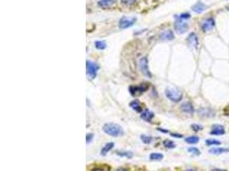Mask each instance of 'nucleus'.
Here are the masks:
<instances>
[{
  "mask_svg": "<svg viewBox=\"0 0 229 171\" xmlns=\"http://www.w3.org/2000/svg\"><path fill=\"white\" fill-rule=\"evenodd\" d=\"M102 129L106 133H107L108 135L113 136V137L121 136L124 133L122 128L119 125L115 124V123H106L103 126Z\"/></svg>",
  "mask_w": 229,
  "mask_h": 171,
  "instance_id": "nucleus-1",
  "label": "nucleus"
},
{
  "mask_svg": "<svg viewBox=\"0 0 229 171\" xmlns=\"http://www.w3.org/2000/svg\"><path fill=\"white\" fill-rule=\"evenodd\" d=\"M166 96L173 102H178L182 99L183 94L179 90L174 87H167L166 89Z\"/></svg>",
  "mask_w": 229,
  "mask_h": 171,
  "instance_id": "nucleus-2",
  "label": "nucleus"
},
{
  "mask_svg": "<svg viewBox=\"0 0 229 171\" xmlns=\"http://www.w3.org/2000/svg\"><path fill=\"white\" fill-rule=\"evenodd\" d=\"M87 75L89 79L93 80L95 78L96 75H97V71L99 69V66L97 65L96 64L90 62V61H87Z\"/></svg>",
  "mask_w": 229,
  "mask_h": 171,
  "instance_id": "nucleus-3",
  "label": "nucleus"
},
{
  "mask_svg": "<svg viewBox=\"0 0 229 171\" xmlns=\"http://www.w3.org/2000/svg\"><path fill=\"white\" fill-rule=\"evenodd\" d=\"M216 26V22L215 19L213 17H209L205 19L204 22L201 24V28L204 32H209L210 30H212Z\"/></svg>",
  "mask_w": 229,
  "mask_h": 171,
  "instance_id": "nucleus-4",
  "label": "nucleus"
},
{
  "mask_svg": "<svg viewBox=\"0 0 229 171\" xmlns=\"http://www.w3.org/2000/svg\"><path fill=\"white\" fill-rule=\"evenodd\" d=\"M174 28H175V31L178 33V34H183L189 29V26H188V24L183 22L181 20L177 18V21L174 24Z\"/></svg>",
  "mask_w": 229,
  "mask_h": 171,
  "instance_id": "nucleus-5",
  "label": "nucleus"
},
{
  "mask_svg": "<svg viewBox=\"0 0 229 171\" xmlns=\"http://www.w3.org/2000/svg\"><path fill=\"white\" fill-rule=\"evenodd\" d=\"M149 88V86L147 84H141L139 86H130L129 87L130 92L132 95H136L137 93H142L146 92Z\"/></svg>",
  "mask_w": 229,
  "mask_h": 171,
  "instance_id": "nucleus-6",
  "label": "nucleus"
},
{
  "mask_svg": "<svg viewBox=\"0 0 229 171\" xmlns=\"http://www.w3.org/2000/svg\"><path fill=\"white\" fill-rule=\"evenodd\" d=\"M139 67H140L141 71L142 74L148 77H151V73L149 70V66H148V60L146 57H142L139 60Z\"/></svg>",
  "mask_w": 229,
  "mask_h": 171,
  "instance_id": "nucleus-7",
  "label": "nucleus"
},
{
  "mask_svg": "<svg viewBox=\"0 0 229 171\" xmlns=\"http://www.w3.org/2000/svg\"><path fill=\"white\" fill-rule=\"evenodd\" d=\"M137 21L136 18H131V19H129L127 17H123L120 19L119 21V27L122 28V29H125V28H128L130 27H131L135 22Z\"/></svg>",
  "mask_w": 229,
  "mask_h": 171,
  "instance_id": "nucleus-8",
  "label": "nucleus"
},
{
  "mask_svg": "<svg viewBox=\"0 0 229 171\" xmlns=\"http://www.w3.org/2000/svg\"><path fill=\"white\" fill-rule=\"evenodd\" d=\"M211 135H223L225 134V129L222 125L220 124H215L212 126L211 131H210Z\"/></svg>",
  "mask_w": 229,
  "mask_h": 171,
  "instance_id": "nucleus-9",
  "label": "nucleus"
},
{
  "mask_svg": "<svg viewBox=\"0 0 229 171\" xmlns=\"http://www.w3.org/2000/svg\"><path fill=\"white\" fill-rule=\"evenodd\" d=\"M187 43L189 44V45L192 47V48H197L198 46V39H197V36L196 34L192 33L191 34L188 38H187Z\"/></svg>",
  "mask_w": 229,
  "mask_h": 171,
  "instance_id": "nucleus-10",
  "label": "nucleus"
},
{
  "mask_svg": "<svg viewBox=\"0 0 229 171\" xmlns=\"http://www.w3.org/2000/svg\"><path fill=\"white\" fill-rule=\"evenodd\" d=\"M180 110L185 112V113H188V114H192L194 111V108L190 102H185L184 104H182L180 106Z\"/></svg>",
  "mask_w": 229,
  "mask_h": 171,
  "instance_id": "nucleus-11",
  "label": "nucleus"
},
{
  "mask_svg": "<svg viewBox=\"0 0 229 171\" xmlns=\"http://www.w3.org/2000/svg\"><path fill=\"white\" fill-rule=\"evenodd\" d=\"M161 39L165 41H170L174 39V34L172 30H166L161 34Z\"/></svg>",
  "mask_w": 229,
  "mask_h": 171,
  "instance_id": "nucleus-12",
  "label": "nucleus"
},
{
  "mask_svg": "<svg viewBox=\"0 0 229 171\" xmlns=\"http://www.w3.org/2000/svg\"><path fill=\"white\" fill-rule=\"evenodd\" d=\"M209 153L214 154V155H220V154H223L225 152H228V148H224V147H214L209 149Z\"/></svg>",
  "mask_w": 229,
  "mask_h": 171,
  "instance_id": "nucleus-13",
  "label": "nucleus"
},
{
  "mask_svg": "<svg viewBox=\"0 0 229 171\" xmlns=\"http://www.w3.org/2000/svg\"><path fill=\"white\" fill-rule=\"evenodd\" d=\"M205 9H206V5H205L204 3H201V2L197 3L196 4H194V5L191 7V10H192L194 12L198 14L202 13Z\"/></svg>",
  "mask_w": 229,
  "mask_h": 171,
  "instance_id": "nucleus-14",
  "label": "nucleus"
},
{
  "mask_svg": "<svg viewBox=\"0 0 229 171\" xmlns=\"http://www.w3.org/2000/svg\"><path fill=\"white\" fill-rule=\"evenodd\" d=\"M154 117V113L150 111L149 110H145L142 114H141V118L146 121H150Z\"/></svg>",
  "mask_w": 229,
  "mask_h": 171,
  "instance_id": "nucleus-15",
  "label": "nucleus"
},
{
  "mask_svg": "<svg viewBox=\"0 0 229 171\" xmlns=\"http://www.w3.org/2000/svg\"><path fill=\"white\" fill-rule=\"evenodd\" d=\"M117 0H100L98 2L99 5L101 8H108L112 5H113Z\"/></svg>",
  "mask_w": 229,
  "mask_h": 171,
  "instance_id": "nucleus-16",
  "label": "nucleus"
},
{
  "mask_svg": "<svg viewBox=\"0 0 229 171\" xmlns=\"http://www.w3.org/2000/svg\"><path fill=\"white\" fill-rule=\"evenodd\" d=\"M130 106L137 112L140 113L142 112V106H141V103L138 100H133L130 103Z\"/></svg>",
  "mask_w": 229,
  "mask_h": 171,
  "instance_id": "nucleus-17",
  "label": "nucleus"
},
{
  "mask_svg": "<svg viewBox=\"0 0 229 171\" xmlns=\"http://www.w3.org/2000/svg\"><path fill=\"white\" fill-rule=\"evenodd\" d=\"M113 146H114V144H113V142H110V143L106 144V145H104V147L101 149V154L102 156L106 155V153H107L109 151H111V150L113 148Z\"/></svg>",
  "mask_w": 229,
  "mask_h": 171,
  "instance_id": "nucleus-18",
  "label": "nucleus"
},
{
  "mask_svg": "<svg viewBox=\"0 0 229 171\" xmlns=\"http://www.w3.org/2000/svg\"><path fill=\"white\" fill-rule=\"evenodd\" d=\"M204 110L205 111H204V110L203 109H200L199 110V114L201 115V116H204V117H212V116H214L215 115V113L210 110V109H204Z\"/></svg>",
  "mask_w": 229,
  "mask_h": 171,
  "instance_id": "nucleus-19",
  "label": "nucleus"
},
{
  "mask_svg": "<svg viewBox=\"0 0 229 171\" xmlns=\"http://www.w3.org/2000/svg\"><path fill=\"white\" fill-rule=\"evenodd\" d=\"M199 141V137L197 136H189L185 138V142L188 144H197Z\"/></svg>",
  "mask_w": 229,
  "mask_h": 171,
  "instance_id": "nucleus-20",
  "label": "nucleus"
},
{
  "mask_svg": "<svg viewBox=\"0 0 229 171\" xmlns=\"http://www.w3.org/2000/svg\"><path fill=\"white\" fill-rule=\"evenodd\" d=\"M94 46L99 49V50H104L106 47V44L105 41H95L94 42Z\"/></svg>",
  "mask_w": 229,
  "mask_h": 171,
  "instance_id": "nucleus-21",
  "label": "nucleus"
},
{
  "mask_svg": "<svg viewBox=\"0 0 229 171\" xmlns=\"http://www.w3.org/2000/svg\"><path fill=\"white\" fill-rule=\"evenodd\" d=\"M149 158H150L151 160L160 161V160H161V159L163 158V155H162L161 153H155V152H154V153H151V154H150Z\"/></svg>",
  "mask_w": 229,
  "mask_h": 171,
  "instance_id": "nucleus-22",
  "label": "nucleus"
},
{
  "mask_svg": "<svg viewBox=\"0 0 229 171\" xmlns=\"http://www.w3.org/2000/svg\"><path fill=\"white\" fill-rule=\"evenodd\" d=\"M116 153L120 157H126L128 158H132V156H133L132 152H130V151H117Z\"/></svg>",
  "mask_w": 229,
  "mask_h": 171,
  "instance_id": "nucleus-23",
  "label": "nucleus"
},
{
  "mask_svg": "<svg viewBox=\"0 0 229 171\" xmlns=\"http://www.w3.org/2000/svg\"><path fill=\"white\" fill-rule=\"evenodd\" d=\"M206 145H221V142L218 140H215V139H210V140H207L205 141Z\"/></svg>",
  "mask_w": 229,
  "mask_h": 171,
  "instance_id": "nucleus-24",
  "label": "nucleus"
},
{
  "mask_svg": "<svg viewBox=\"0 0 229 171\" xmlns=\"http://www.w3.org/2000/svg\"><path fill=\"white\" fill-rule=\"evenodd\" d=\"M141 140L144 144H149L152 142V138L148 135H141Z\"/></svg>",
  "mask_w": 229,
  "mask_h": 171,
  "instance_id": "nucleus-25",
  "label": "nucleus"
},
{
  "mask_svg": "<svg viewBox=\"0 0 229 171\" xmlns=\"http://www.w3.org/2000/svg\"><path fill=\"white\" fill-rule=\"evenodd\" d=\"M163 144L168 149H172V148L175 147V143L173 141H172V140H166L165 141L163 142Z\"/></svg>",
  "mask_w": 229,
  "mask_h": 171,
  "instance_id": "nucleus-26",
  "label": "nucleus"
},
{
  "mask_svg": "<svg viewBox=\"0 0 229 171\" xmlns=\"http://www.w3.org/2000/svg\"><path fill=\"white\" fill-rule=\"evenodd\" d=\"M188 151L192 153V154H194V155H197V156L200 155V153H201L200 151L197 147H190V148H188Z\"/></svg>",
  "mask_w": 229,
  "mask_h": 171,
  "instance_id": "nucleus-27",
  "label": "nucleus"
},
{
  "mask_svg": "<svg viewBox=\"0 0 229 171\" xmlns=\"http://www.w3.org/2000/svg\"><path fill=\"white\" fill-rule=\"evenodd\" d=\"M191 17V15L190 13H187V12H185V13H182L181 15H179V16L177 17L178 19L179 20H187V19H189Z\"/></svg>",
  "mask_w": 229,
  "mask_h": 171,
  "instance_id": "nucleus-28",
  "label": "nucleus"
},
{
  "mask_svg": "<svg viewBox=\"0 0 229 171\" xmlns=\"http://www.w3.org/2000/svg\"><path fill=\"white\" fill-rule=\"evenodd\" d=\"M191 127V128H192V130H194L195 132H197L199 131V130H201V129H203V127L198 125V124H192Z\"/></svg>",
  "mask_w": 229,
  "mask_h": 171,
  "instance_id": "nucleus-29",
  "label": "nucleus"
},
{
  "mask_svg": "<svg viewBox=\"0 0 229 171\" xmlns=\"http://www.w3.org/2000/svg\"><path fill=\"white\" fill-rule=\"evenodd\" d=\"M93 137H94V134H93V133H88V134H87L86 139H87V143H88V144H89V142H91Z\"/></svg>",
  "mask_w": 229,
  "mask_h": 171,
  "instance_id": "nucleus-30",
  "label": "nucleus"
},
{
  "mask_svg": "<svg viewBox=\"0 0 229 171\" xmlns=\"http://www.w3.org/2000/svg\"><path fill=\"white\" fill-rule=\"evenodd\" d=\"M136 0H122V2L125 3V4H127V5H130V4H132L135 3Z\"/></svg>",
  "mask_w": 229,
  "mask_h": 171,
  "instance_id": "nucleus-31",
  "label": "nucleus"
},
{
  "mask_svg": "<svg viewBox=\"0 0 229 171\" xmlns=\"http://www.w3.org/2000/svg\"><path fill=\"white\" fill-rule=\"evenodd\" d=\"M171 136H173V137H175V138H182V137H183V135H182V134H178V133H171Z\"/></svg>",
  "mask_w": 229,
  "mask_h": 171,
  "instance_id": "nucleus-32",
  "label": "nucleus"
},
{
  "mask_svg": "<svg viewBox=\"0 0 229 171\" xmlns=\"http://www.w3.org/2000/svg\"><path fill=\"white\" fill-rule=\"evenodd\" d=\"M212 171H227V170H221V169H218V168H216V169L212 170Z\"/></svg>",
  "mask_w": 229,
  "mask_h": 171,
  "instance_id": "nucleus-33",
  "label": "nucleus"
},
{
  "mask_svg": "<svg viewBox=\"0 0 229 171\" xmlns=\"http://www.w3.org/2000/svg\"><path fill=\"white\" fill-rule=\"evenodd\" d=\"M94 171H106V170H103V169H97V170H94Z\"/></svg>",
  "mask_w": 229,
  "mask_h": 171,
  "instance_id": "nucleus-34",
  "label": "nucleus"
},
{
  "mask_svg": "<svg viewBox=\"0 0 229 171\" xmlns=\"http://www.w3.org/2000/svg\"><path fill=\"white\" fill-rule=\"evenodd\" d=\"M160 131H161V132H164V133H167V130H164V129H159Z\"/></svg>",
  "mask_w": 229,
  "mask_h": 171,
  "instance_id": "nucleus-35",
  "label": "nucleus"
},
{
  "mask_svg": "<svg viewBox=\"0 0 229 171\" xmlns=\"http://www.w3.org/2000/svg\"><path fill=\"white\" fill-rule=\"evenodd\" d=\"M186 171H196L195 170H192V169H189V170H187Z\"/></svg>",
  "mask_w": 229,
  "mask_h": 171,
  "instance_id": "nucleus-36",
  "label": "nucleus"
},
{
  "mask_svg": "<svg viewBox=\"0 0 229 171\" xmlns=\"http://www.w3.org/2000/svg\"><path fill=\"white\" fill-rule=\"evenodd\" d=\"M118 171H126V170H118Z\"/></svg>",
  "mask_w": 229,
  "mask_h": 171,
  "instance_id": "nucleus-37",
  "label": "nucleus"
}]
</instances>
